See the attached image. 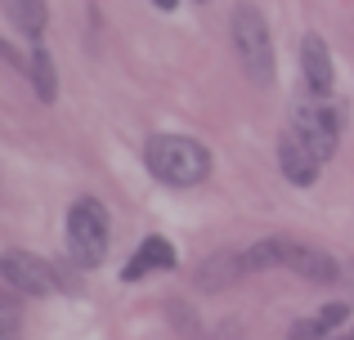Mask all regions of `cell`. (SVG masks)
<instances>
[{
	"instance_id": "obj_8",
	"label": "cell",
	"mask_w": 354,
	"mask_h": 340,
	"mask_svg": "<svg viewBox=\"0 0 354 340\" xmlns=\"http://www.w3.org/2000/svg\"><path fill=\"white\" fill-rule=\"evenodd\" d=\"M287 269L301 273L305 282H337V278H341V264L332 260L323 246H310V242H296V246H292V260H287Z\"/></svg>"
},
{
	"instance_id": "obj_10",
	"label": "cell",
	"mask_w": 354,
	"mask_h": 340,
	"mask_svg": "<svg viewBox=\"0 0 354 340\" xmlns=\"http://www.w3.org/2000/svg\"><path fill=\"white\" fill-rule=\"evenodd\" d=\"M292 237H260L256 246H247L242 251V269L247 273H260V269H287V260H292Z\"/></svg>"
},
{
	"instance_id": "obj_5",
	"label": "cell",
	"mask_w": 354,
	"mask_h": 340,
	"mask_svg": "<svg viewBox=\"0 0 354 340\" xmlns=\"http://www.w3.org/2000/svg\"><path fill=\"white\" fill-rule=\"evenodd\" d=\"M0 278L18 296H54L59 278H54L50 260H36L32 251H0Z\"/></svg>"
},
{
	"instance_id": "obj_11",
	"label": "cell",
	"mask_w": 354,
	"mask_h": 340,
	"mask_svg": "<svg viewBox=\"0 0 354 340\" xmlns=\"http://www.w3.org/2000/svg\"><path fill=\"white\" fill-rule=\"evenodd\" d=\"M346 318H350V305H323L319 314H310V318H301V323H292L287 340H323V336L337 332Z\"/></svg>"
},
{
	"instance_id": "obj_7",
	"label": "cell",
	"mask_w": 354,
	"mask_h": 340,
	"mask_svg": "<svg viewBox=\"0 0 354 340\" xmlns=\"http://www.w3.org/2000/svg\"><path fill=\"white\" fill-rule=\"evenodd\" d=\"M301 72H305V86H310L314 94H332L337 72H332V54H328V41H323V36L310 32L301 41Z\"/></svg>"
},
{
	"instance_id": "obj_18",
	"label": "cell",
	"mask_w": 354,
	"mask_h": 340,
	"mask_svg": "<svg viewBox=\"0 0 354 340\" xmlns=\"http://www.w3.org/2000/svg\"><path fill=\"white\" fill-rule=\"evenodd\" d=\"M198 5H207V0H198Z\"/></svg>"
},
{
	"instance_id": "obj_1",
	"label": "cell",
	"mask_w": 354,
	"mask_h": 340,
	"mask_svg": "<svg viewBox=\"0 0 354 340\" xmlns=\"http://www.w3.org/2000/svg\"><path fill=\"white\" fill-rule=\"evenodd\" d=\"M144 166L171 188H198L211 174V152L189 134H153L144 143Z\"/></svg>"
},
{
	"instance_id": "obj_12",
	"label": "cell",
	"mask_w": 354,
	"mask_h": 340,
	"mask_svg": "<svg viewBox=\"0 0 354 340\" xmlns=\"http://www.w3.org/2000/svg\"><path fill=\"white\" fill-rule=\"evenodd\" d=\"M27 72H32V90L41 103H54L59 99V72H54V59L50 50H45L41 41L32 45V54H27Z\"/></svg>"
},
{
	"instance_id": "obj_14",
	"label": "cell",
	"mask_w": 354,
	"mask_h": 340,
	"mask_svg": "<svg viewBox=\"0 0 354 340\" xmlns=\"http://www.w3.org/2000/svg\"><path fill=\"white\" fill-rule=\"evenodd\" d=\"M242 255H229V251H220V255H211V260H202V269H198V287H229V282H238L242 278Z\"/></svg>"
},
{
	"instance_id": "obj_15",
	"label": "cell",
	"mask_w": 354,
	"mask_h": 340,
	"mask_svg": "<svg viewBox=\"0 0 354 340\" xmlns=\"http://www.w3.org/2000/svg\"><path fill=\"white\" fill-rule=\"evenodd\" d=\"M0 340H18V318L9 314V309L0 314Z\"/></svg>"
},
{
	"instance_id": "obj_2",
	"label": "cell",
	"mask_w": 354,
	"mask_h": 340,
	"mask_svg": "<svg viewBox=\"0 0 354 340\" xmlns=\"http://www.w3.org/2000/svg\"><path fill=\"white\" fill-rule=\"evenodd\" d=\"M229 36H234V50H238V63L247 72V81L256 90H269L274 86V41H269V27L260 18V9L238 5L234 23H229Z\"/></svg>"
},
{
	"instance_id": "obj_16",
	"label": "cell",
	"mask_w": 354,
	"mask_h": 340,
	"mask_svg": "<svg viewBox=\"0 0 354 340\" xmlns=\"http://www.w3.org/2000/svg\"><path fill=\"white\" fill-rule=\"evenodd\" d=\"M153 5H157V9H175V0H153Z\"/></svg>"
},
{
	"instance_id": "obj_17",
	"label": "cell",
	"mask_w": 354,
	"mask_h": 340,
	"mask_svg": "<svg viewBox=\"0 0 354 340\" xmlns=\"http://www.w3.org/2000/svg\"><path fill=\"white\" fill-rule=\"evenodd\" d=\"M337 340H354V332H346V336H337Z\"/></svg>"
},
{
	"instance_id": "obj_13",
	"label": "cell",
	"mask_w": 354,
	"mask_h": 340,
	"mask_svg": "<svg viewBox=\"0 0 354 340\" xmlns=\"http://www.w3.org/2000/svg\"><path fill=\"white\" fill-rule=\"evenodd\" d=\"M5 14L18 32H27L32 41H41L45 23H50V5L45 0H5Z\"/></svg>"
},
{
	"instance_id": "obj_6",
	"label": "cell",
	"mask_w": 354,
	"mask_h": 340,
	"mask_svg": "<svg viewBox=\"0 0 354 340\" xmlns=\"http://www.w3.org/2000/svg\"><path fill=\"white\" fill-rule=\"evenodd\" d=\"M278 170H283L292 183H301V188H310V183L319 179V170H323V157L310 148V139H305L292 121H287L283 134H278Z\"/></svg>"
},
{
	"instance_id": "obj_4",
	"label": "cell",
	"mask_w": 354,
	"mask_h": 340,
	"mask_svg": "<svg viewBox=\"0 0 354 340\" xmlns=\"http://www.w3.org/2000/svg\"><path fill=\"white\" fill-rule=\"evenodd\" d=\"M292 126L310 139V148L319 152L323 161L337 152V143H341V108L332 103L328 94H314V90L305 86L301 94L292 99Z\"/></svg>"
},
{
	"instance_id": "obj_3",
	"label": "cell",
	"mask_w": 354,
	"mask_h": 340,
	"mask_svg": "<svg viewBox=\"0 0 354 340\" xmlns=\"http://www.w3.org/2000/svg\"><path fill=\"white\" fill-rule=\"evenodd\" d=\"M108 242H113V233H108L104 201H95V197L72 201V210H68V255L72 260L81 269H99L108 260Z\"/></svg>"
},
{
	"instance_id": "obj_9",
	"label": "cell",
	"mask_w": 354,
	"mask_h": 340,
	"mask_svg": "<svg viewBox=\"0 0 354 340\" xmlns=\"http://www.w3.org/2000/svg\"><path fill=\"white\" fill-rule=\"evenodd\" d=\"M175 246L166 242V237H144V246H139L135 255H130V264L121 269V278L126 282H139L144 273H157V269H175Z\"/></svg>"
}]
</instances>
